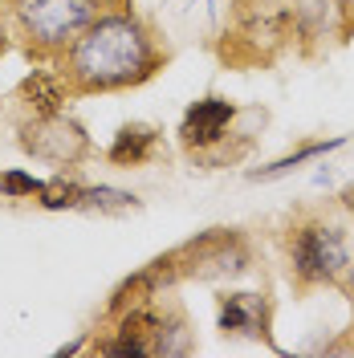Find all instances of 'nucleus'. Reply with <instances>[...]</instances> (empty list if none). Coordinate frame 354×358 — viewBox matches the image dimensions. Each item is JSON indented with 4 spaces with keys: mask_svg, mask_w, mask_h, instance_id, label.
<instances>
[{
    "mask_svg": "<svg viewBox=\"0 0 354 358\" xmlns=\"http://www.w3.org/2000/svg\"><path fill=\"white\" fill-rule=\"evenodd\" d=\"M289 261L297 285H338L354 265L346 228L326 216L297 220L289 228Z\"/></svg>",
    "mask_w": 354,
    "mask_h": 358,
    "instance_id": "nucleus-2",
    "label": "nucleus"
},
{
    "mask_svg": "<svg viewBox=\"0 0 354 358\" xmlns=\"http://www.w3.org/2000/svg\"><path fill=\"white\" fill-rule=\"evenodd\" d=\"M45 179L29 176V171H0V196H8V200H37V192H41Z\"/></svg>",
    "mask_w": 354,
    "mask_h": 358,
    "instance_id": "nucleus-11",
    "label": "nucleus"
},
{
    "mask_svg": "<svg viewBox=\"0 0 354 358\" xmlns=\"http://www.w3.org/2000/svg\"><path fill=\"white\" fill-rule=\"evenodd\" d=\"M155 147H159V127H151V122H127V127H118L106 159L114 167H139V163H147L155 155Z\"/></svg>",
    "mask_w": 354,
    "mask_h": 358,
    "instance_id": "nucleus-7",
    "label": "nucleus"
},
{
    "mask_svg": "<svg viewBox=\"0 0 354 358\" xmlns=\"http://www.w3.org/2000/svg\"><path fill=\"white\" fill-rule=\"evenodd\" d=\"M66 53L69 94H111V90L143 86L163 66L151 29L131 13H98L94 21L62 49Z\"/></svg>",
    "mask_w": 354,
    "mask_h": 358,
    "instance_id": "nucleus-1",
    "label": "nucleus"
},
{
    "mask_svg": "<svg viewBox=\"0 0 354 358\" xmlns=\"http://www.w3.org/2000/svg\"><path fill=\"white\" fill-rule=\"evenodd\" d=\"M86 200V187L78 183V179L69 176H53L41 183V192H37V203H41L45 212H78Z\"/></svg>",
    "mask_w": 354,
    "mask_h": 358,
    "instance_id": "nucleus-9",
    "label": "nucleus"
},
{
    "mask_svg": "<svg viewBox=\"0 0 354 358\" xmlns=\"http://www.w3.org/2000/svg\"><path fill=\"white\" fill-rule=\"evenodd\" d=\"M102 0H13L17 29L37 53H62L94 17Z\"/></svg>",
    "mask_w": 354,
    "mask_h": 358,
    "instance_id": "nucleus-3",
    "label": "nucleus"
},
{
    "mask_svg": "<svg viewBox=\"0 0 354 358\" xmlns=\"http://www.w3.org/2000/svg\"><path fill=\"white\" fill-rule=\"evenodd\" d=\"M334 4H338V13H342V21H346V24L354 29V0H334Z\"/></svg>",
    "mask_w": 354,
    "mask_h": 358,
    "instance_id": "nucleus-12",
    "label": "nucleus"
},
{
    "mask_svg": "<svg viewBox=\"0 0 354 358\" xmlns=\"http://www.w3.org/2000/svg\"><path fill=\"white\" fill-rule=\"evenodd\" d=\"M342 203L354 212V183H351V187H342Z\"/></svg>",
    "mask_w": 354,
    "mask_h": 358,
    "instance_id": "nucleus-13",
    "label": "nucleus"
},
{
    "mask_svg": "<svg viewBox=\"0 0 354 358\" xmlns=\"http://www.w3.org/2000/svg\"><path fill=\"white\" fill-rule=\"evenodd\" d=\"M236 102H228L220 94H208V98H199L192 102L183 118H179V143H183V151H192V155H208L212 147H220L224 138H228V127L236 122Z\"/></svg>",
    "mask_w": 354,
    "mask_h": 358,
    "instance_id": "nucleus-5",
    "label": "nucleus"
},
{
    "mask_svg": "<svg viewBox=\"0 0 354 358\" xmlns=\"http://www.w3.org/2000/svg\"><path fill=\"white\" fill-rule=\"evenodd\" d=\"M351 268H354V265H351ZM351 293H354V285H351Z\"/></svg>",
    "mask_w": 354,
    "mask_h": 358,
    "instance_id": "nucleus-15",
    "label": "nucleus"
},
{
    "mask_svg": "<svg viewBox=\"0 0 354 358\" xmlns=\"http://www.w3.org/2000/svg\"><path fill=\"white\" fill-rule=\"evenodd\" d=\"M216 322H220L224 334L269 338V301L261 293H224Z\"/></svg>",
    "mask_w": 354,
    "mask_h": 358,
    "instance_id": "nucleus-6",
    "label": "nucleus"
},
{
    "mask_svg": "<svg viewBox=\"0 0 354 358\" xmlns=\"http://www.w3.org/2000/svg\"><path fill=\"white\" fill-rule=\"evenodd\" d=\"M21 94H24V102L33 106V114H62V102H66V78L62 73H49V69H37V73H29L21 82Z\"/></svg>",
    "mask_w": 354,
    "mask_h": 358,
    "instance_id": "nucleus-8",
    "label": "nucleus"
},
{
    "mask_svg": "<svg viewBox=\"0 0 354 358\" xmlns=\"http://www.w3.org/2000/svg\"><path fill=\"white\" fill-rule=\"evenodd\" d=\"M4 49H8V41H4V33H0V53H4Z\"/></svg>",
    "mask_w": 354,
    "mask_h": 358,
    "instance_id": "nucleus-14",
    "label": "nucleus"
},
{
    "mask_svg": "<svg viewBox=\"0 0 354 358\" xmlns=\"http://www.w3.org/2000/svg\"><path fill=\"white\" fill-rule=\"evenodd\" d=\"M334 147H342V138H330V143H310V147H302L297 155H285V159H277V163H269V167H261V171H253L248 179H277V176H285V171H293V167H302V163H310V159L334 151Z\"/></svg>",
    "mask_w": 354,
    "mask_h": 358,
    "instance_id": "nucleus-10",
    "label": "nucleus"
},
{
    "mask_svg": "<svg viewBox=\"0 0 354 358\" xmlns=\"http://www.w3.org/2000/svg\"><path fill=\"white\" fill-rule=\"evenodd\" d=\"M21 147L29 151L33 159H45V163H53V167H73V163H82L90 155V138L86 131L62 114H37L33 122H24L21 127Z\"/></svg>",
    "mask_w": 354,
    "mask_h": 358,
    "instance_id": "nucleus-4",
    "label": "nucleus"
}]
</instances>
